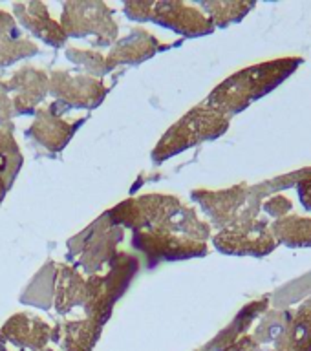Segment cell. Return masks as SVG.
Listing matches in <instances>:
<instances>
[{
  "label": "cell",
  "mask_w": 311,
  "mask_h": 351,
  "mask_svg": "<svg viewBox=\"0 0 311 351\" xmlns=\"http://www.w3.org/2000/svg\"><path fill=\"white\" fill-rule=\"evenodd\" d=\"M304 306H308V307H311V296H310V298H308V300H306V304H304Z\"/></svg>",
  "instance_id": "e575fe53"
},
{
  "label": "cell",
  "mask_w": 311,
  "mask_h": 351,
  "mask_svg": "<svg viewBox=\"0 0 311 351\" xmlns=\"http://www.w3.org/2000/svg\"><path fill=\"white\" fill-rule=\"evenodd\" d=\"M81 123L82 121L70 123L62 119L59 112H55L51 106L38 108L35 112V119L26 130V136L49 152H60L70 143Z\"/></svg>",
  "instance_id": "4fadbf2b"
},
{
  "label": "cell",
  "mask_w": 311,
  "mask_h": 351,
  "mask_svg": "<svg viewBox=\"0 0 311 351\" xmlns=\"http://www.w3.org/2000/svg\"><path fill=\"white\" fill-rule=\"evenodd\" d=\"M255 8V2L246 0V2H202L200 10L211 19L214 27H225L233 22L242 21L249 11Z\"/></svg>",
  "instance_id": "7402d4cb"
},
{
  "label": "cell",
  "mask_w": 311,
  "mask_h": 351,
  "mask_svg": "<svg viewBox=\"0 0 311 351\" xmlns=\"http://www.w3.org/2000/svg\"><path fill=\"white\" fill-rule=\"evenodd\" d=\"M60 26L68 37H92L95 46H112L119 33L114 11L103 2H65Z\"/></svg>",
  "instance_id": "8992f818"
},
{
  "label": "cell",
  "mask_w": 311,
  "mask_h": 351,
  "mask_svg": "<svg viewBox=\"0 0 311 351\" xmlns=\"http://www.w3.org/2000/svg\"><path fill=\"white\" fill-rule=\"evenodd\" d=\"M132 247L145 256L148 267H154L159 262L200 258L209 252L207 241L192 240L189 236L176 234L165 229L134 230Z\"/></svg>",
  "instance_id": "ba28073f"
},
{
  "label": "cell",
  "mask_w": 311,
  "mask_h": 351,
  "mask_svg": "<svg viewBox=\"0 0 311 351\" xmlns=\"http://www.w3.org/2000/svg\"><path fill=\"white\" fill-rule=\"evenodd\" d=\"M282 351H311V307L302 306L280 335Z\"/></svg>",
  "instance_id": "ffe728a7"
},
{
  "label": "cell",
  "mask_w": 311,
  "mask_h": 351,
  "mask_svg": "<svg viewBox=\"0 0 311 351\" xmlns=\"http://www.w3.org/2000/svg\"><path fill=\"white\" fill-rule=\"evenodd\" d=\"M13 11L27 32H32L35 37H38L51 48H60L68 40V35L60 26V21H55L54 16L49 15L48 8L43 2H21L13 5Z\"/></svg>",
  "instance_id": "5bb4252c"
},
{
  "label": "cell",
  "mask_w": 311,
  "mask_h": 351,
  "mask_svg": "<svg viewBox=\"0 0 311 351\" xmlns=\"http://www.w3.org/2000/svg\"><path fill=\"white\" fill-rule=\"evenodd\" d=\"M51 331L54 329L43 318L35 317L32 313H16L0 328V340L41 351L51 339Z\"/></svg>",
  "instance_id": "9a60e30c"
},
{
  "label": "cell",
  "mask_w": 311,
  "mask_h": 351,
  "mask_svg": "<svg viewBox=\"0 0 311 351\" xmlns=\"http://www.w3.org/2000/svg\"><path fill=\"white\" fill-rule=\"evenodd\" d=\"M10 189H11V185L8 183V180H5L4 176L0 174V203L4 202L5 194H8V191H10Z\"/></svg>",
  "instance_id": "836d02e7"
},
{
  "label": "cell",
  "mask_w": 311,
  "mask_h": 351,
  "mask_svg": "<svg viewBox=\"0 0 311 351\" xmlns=\"http://www.w3.org/2000/svg\"><path fill=\"white\" fill-rule=\"evenodd\" d=\"M229 125L231 117L214 110L207 103L198 104L165 132L163 137L154 147L152 161L163 163L200 143L224 136L229 130Z\"/></svg>",
  "instance_id": "3957f363"
},
{
  "label": "cell",
  "mask_w": 311,
  "mask_h": 351,
  "mask_svg": "<svg viewBox=\"0 0 311 351\" xmlns=\"http://www.w3.org/2000/svg\"><path fill=\"white\" fill-rule=\"evenodd\" d=\"M8 88L15 115L35 114L38 104L49 93V75L38 68L24 66L10 77Z\"/></svg>",
  "instance_id": "7c38bea8"
},
{
  "label": "cell",
  "mask_w": 311,
  "mask_h": 351,
  "mask_svg": "<svg viewBox=\"0 0 311 351\" xmlns=\"http://www.w3.org/2000/svg\"><path fill=\"white\" fill-rule=\"evenodd\" d=\"M15 128H0V156L11 150H19V145L13 136Z\"/></svg>",
  "instance_id": "4dcf8cb0"
},
{
  "label": "cell",
  "mask_w": 311,
  "mask_h": 351,
  "mask_svg": "<svg viewBox=\"0 0 311 351\" xmlns=\"http://www.w3.org/2000/svg\"><path fill=\"white\" fill-rule=\"evenodd\" d=\"M180 207V197L152 192V194H141V196L128 197L125 202L117 203L115 207L106 210V216L114 225L121 229H132L134 232V230L158 227Z\"/></svg>",
  "instance_id": "52a82bcc"
},
{
  "label": "cell",
  "mask_w": 311,
  "mask_h": 351,
  "mask_svg": "<svg viewBox=\"0 0 311 351\" xmlns=\"http://www.w3.org/2000/svg\"><path fill=\"white\" fill-rule=\"evenodd\" d=\"M275 240L288 247H311V218L284 216L271 223Z\"/></svg>",
  "instance_id": "44dd1931"
},
{
  "label": "cell",
  "mask_w": 311,
  "mask_h": 351,
  "mask_svg": "<svg viewBox=\"0 0 311 351\" xmlns=\"http://www.w3.org/2000/svg\"><path fill=\"white\" fill-rule=\"evenodd\" d=\"M268 194L264 185L258 186V197ZM255 199V194L249 196L246 208L238 214V218L225 229L218 230L213 236L214 247L224 254H236V256H266L273 252L279 245L271 232V223L260 216V199Z\"/></svg>",
  "instance_id": "7a4b0ae2"
},
{
  "label": "cell",
  "mask_w": 311,
  "mask_h": 351,
  "mask_svg": "<svg viewBox=\"0 0 311 351\" xmlns=\"http://www.w3.org/2000/svg\"><path fill=\"white\" fill-rule=\"evenodd\" d=\"M41 351H54V350H41Z\"/></svg>",
  "instance_id": "d590c367"
},
{
  "label": "cell",
  "mask_w": 311,
  "mask_h": 351,
  "mask_svg": "<svg viewBox=\"0 0 311 351\" xmlns=\"http://www.w3.org/2000/svg\"><path fill=\"white\" fill-rule=\"evenodd\" d=\"M148 21L185 37H202L214 32V24L198 5L185 2H152Z\"/></svg>",
  "instance_id": "8fae6325"
},
{
  "label": "cell",
  "mask_w": 311,
  "mask_h": 351,
  "mask_svg": "<svg viewBox=\"0 0 311 351\" xmlns=\"http://www.w3.org/2000/svg\"><path fill=\"white\" fill-rule=\"evenodd\" d=\"M301 64V57H280L247 66L220 82L203 103L231 117L273 92Z\"/></svg>",
  "instance_id": "6da1fadb"
},
{
  "label": "cell",
  "mask_w": 311,
  "mask_h": 351,
  "mask_svg": "<svg viewBox=\"0 0 311 351\" xmlns=\"http://www.w3.org/2000/svg\"><path fill=\"white\" fill-rule=\"evenodd\" d=\"M159 49H161V43L152 33L143 27H136L110 48L106 62L110 70H114L115 66L119 64H139L143 60L154 57Z\"/></svg>",
  "instance_id": "2e32d148"
},
{
  "label": "cell",
  "mask_w": 311,
  "mask_h": 351,
  "mask_svg": "<svg viewBox=\"0 0 311 351\" xmlns=\"http://www.w3.org/2000/svg\"><path fill=\"white\" fill-rule=\"evenodd\" d=\"M13 104H11V93L8 88V81L0 79V128H15L13 126Z\"/></svg>",
  "instance_id": "f1b7e54d"
},
{
  "label": "cell",
  "mask_w": 311,
  "mask_h": 351,
  "mask_svg": "<svg viewBox=\"0 0 311 351\" xmlns=\"http://www.w3.org/2000/svg\"><path fill=\"white\" fill-rule=\"evenodd\" d=\"M49 93L55 97L51 108L60 114L68 108H95L106 97V86L84 71L55 70L49 73Z\"/></svg>",
  "instance_id": "9c48e42d"
},
{
  "label": "cell",
  "mask_w": 311,
  "mask_h": 351,
  "mask_svg": "<svg viewBox=\"0 0 311 351\" xmlns=\"http://www.w3.org/2000/svg\"><path fill=\"white\" fill-rule=\"evenodd\" d=\"M191 196L209 218L211 227L222 230L233 223L238 218V214L246 208L251 196V189L247 183H238L222 191L196 189L191 192Z\"/></svg>",
  "instance_id": "30bf717a"
},
{
  "label": "cell",
  "mask_w": 311,
  "mask_h": 351,
  "mask_svg": "<svg viewBox=\"0 0 311 351\" xmlns=\"http://www.w3.org/2000/svg\"><path fill=\"white\" fill-rule=\"evenodd\" d=\"M103 326L92 318L84 320H68L59 324L55 331H51L54 340L60 342L65 351H92Z\"/></svg>",
  "instance_id": "ac0fdd59"
},
{
  "label": "cell",
  "mask_w": 311,
  "mask_h": 351,
  "mask_svg": "<svg viewBox=\"0 0 311 351\" xmlns=\"http://www.w3.org/2000/svg\"><path fill=\"white\" fill-rule=\"evenodd\" d=\"M304 180H311V167L297 170V172H291V174L279 176V178H275L273 181L264 183V186L269 189L271 192H275V191H282V189H290V186H297L301 181Z\"/></svg>",
  "instance_id": "4316f807"
},
{
  "label": "cell",
  "mask_w": 311,
  "mask_h": 351,
  "mask_svg": "<svg viewBox=\"0 0 311 351\" xmlns=\"http://www.w3.org/2000/svg\"><path fill=\"white\" fill-rule=\"evenodd\" d=\"M0 35L19 37V27H16L15 19L10 13H5V11H0Z\"/></svg>",
  "instance_id": "1f68e13d"
},
{
  "label": "cell",
  "mask_w": 311,
  "mask_h": 351,
  "mask_svg": "<svg viewBox=\"0 0 311 351\" xmlns=\"http://www.w3.org/2000/svg\"><path fill=\"white\" fill-rule=\"evenodd\" d=\"M66 57L73 62V64L81 66L84 73L99 79L101 75H106L108 68L106 62V55H103L97 49H87V48H68L66 49Z\"/></svg>",
  "instance_id": "603a6c76"
},
{
  "label": "cell",
  "mask_w": 311,
  "mask_h": 351,
  "mask_svg": "<svg viewBox=\"0 0 311 351\" xmlns=\"http://www.w3.org/2000/svg\"><path fill=\"white\" fill-rule=\"evenodd\" d=\"M291 207H293V205H291L290 197H286L284 194H273V196H269L266 202H262V207L260 208L273 219H280L290 213Z\"/></svg>",
  "instance_id": "83f0119b"
},
{
  "label": "cell",
  "mask_w": 311,
  "mask_h": 351,
  "mask_svg": "<svg viewBox=\"0 0 311 351\" xmlns=\"http://www.w3.org/2000/svg\"><path fill=\"white\" fill-rule=\"evenodd\" d=\"M123 236L125 229L112 223L104 213L68 240V254L84 273L97 274L117 254L115 249L123 241Z\"/></svg>",
  "instance_id": "5b68a950"
},
{
  "label": "cell",
  "mask_w": 311,
  "mask_h": 351,
  "mask_svg": "<svg viewBox=\"0 0 311 351\" xmlns=\"http://www.w3.org/2000/svg\"><path fill=\"white\" fill-rule=\"evenodd\" d=\"M87 302V280L76 265L59 263L55 273V309L60 315L70 313L73 307L84 306Z\"/></svg>",
  "instance_id": "e0dca14e"
},
{
  "label": "cell",
  "mask_w": 311,
  "mask_h": 351,
  "mask_svg": "<svg viewBox=\"0 0 311 351\" xmlns=\"http://www.w3.org/2000/svg\"><path fill=\"white\" fill-rule=\"evenodd\" d=\"M125 15L130 21L145 22L150 19V11H152V2H125L123 5Z\"/></svg>",
  "instance_id": "f546056e"
},
{
  "label": "cell",
  "mask_w": 311,
  "mask_h": 351,
  "mask_svg": "<svg viewBox=\"0 0 311 351\" xmlns=\"http://www.w3.org/2000/svg\"><path fill=\"white\" fill-rule=\"evenodd\" d=\"M290 324V315L284 311H269L266 317L262 318V322L258 326L257 335L258 337H266L264 340H271V337L284 333L286 326Z\"/></svg>",
  "instance_id": "484cf974"
},
{
  "label": "cell",
  "mask_w": 311,
  "mask_h": 351,
  "mask_svg": "<svg viewBox=\"0 0 311 351\" xmlns=\"http://www.w3.org/2000/svg\"><path fill=\"white\" fill-rule=\"evenodd\" d=\"M139 271V258L132 252H117L108 263L106 273L90 274L87 280V302L84 311L88 318L104 326L115 302L125 295L132 280Z\"/></svg>",
  "instance_id": "277c9868"
},
{
  "label": "cell",
  "mask_w": 311,
  "mask_h": 351,
  "mask_svg": "<svg viewBox=\"0 0 311 351\" xmlns=\"http://www.w3.org/2000/svg\"><path fill=\"white\" fill-rule=\"evenodd\" d=\"M55 273H57V265L54 262L44 263L35 273V276L30 280L26 289L22 291V304L49 309L55 298Z\"/></svg>",
  "instance_id": "d6986e66"
},
{
  "label": "cell",
  "mask_w": 311,
  "mask_h": 351,
  "mask_svg": "<svg viewBox=\"0 0 311 351\" xmlns=\"http://www.w3.org/2000/svg\"><path fill=\"white\" fill-rule=\"evenodd\" d=\"M268 306H269L268 296H264V298H258V300L247 304V306L238 313V317L233 320V326H229V328L225 329L218 339H224V337H236V335L240 333V329L244 331V329L249 328L253 320L260 317V315L268 309Z\"/></svg>",
  "instance_id": "d4e9b609"
},
{
  "label": "cell",
  "mask_w": 311,
  "mask_h": 351,
  "mask_svg": "<svg viewBox=\"0 0 311 351\" xmlns=\"http://www.w3.org/2000/svg\"><path fill=\"white\" fill-rule=\"evenodd\" d=\"M38 53L37 44L21 37L0 35V68L13 64L16 60L27 59Z\"/></svg>",
  "instance_id": "cb8c5ba5"
},
{
  "label": "cell",
  "mask_w": 311,
  "mask_h": 351,
  "mask_svg": "<svg viewBox=\"0 0 311 351\" xmlns=\"http://www.w3.org/2000/svg\"><path fill=\"white\" fill-rule=\"evenodd\" d=\"M299 191V199H301L302 207L306 208L308 213H311V180H304L297 185Z\"/></svg>",
  "instance_id": "d6a6232c"
}]
</instances>
